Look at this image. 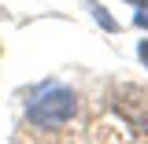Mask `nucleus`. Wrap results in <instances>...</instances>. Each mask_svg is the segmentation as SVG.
Returning a JSON list of instances; mask_svg holds the SVG:
<instances>
[{
    "instance_id": "4",
    "label": "nucleus",
    "mask_w": 148,
    "mask_h": 144,
    "mask_svg": "<svg viewBox=\"0 0 148 144\" xmlns=\"http://www.w3.org/2000/svg\"><path fill=\"white\" fill-rule=\"evenodd\" d=\"M137 59L145 63V70H148V41H141V44H137Z\"/></svg>"
},
{
    "instance_id": "6",
    "label": "nucleus",
    "mask_w": 148,
    "mask_h": 144,
    "mask_svg": "<svg viewBox=\"0 0 148 144\" xmlns=\"http://www.w3.org/2000/svg\"><path fill=\"white\" fill-rule=\"evenodd\" d=\"M126 4H133V8H148V0H126Z\"/></svg>"
},
{
    "instance_id": "3",
    "label": "nucleus",
    "mask_w": 148,
    "mask_h": 144,
    "mask_svg": "<svg viewBox=\"0 0 148 144\" xmlns=\"http://www.w3.org/2000/svg\"><path fill=\"white\" fill-rule=\"evenodd\" d=\"M89 8H92V15H96V22H100V26H104V30H111V33H115V30H119V22H115V18H111L108 11H104V8H100V4H96V0H89Z\"/></svg>"
},
{
    "instance_id": "2",
    "label": "nucleus",
    "mask_w": 148,
    "mask_h": 144,
    "mask_svg": "<svg viewBox=\"0 0 148 144\" xmlns=\"http://www.w3.org/2000/svg\"><path fill=\"white\" fill-rule=\"evenodd\" d=\"M115 111L133 129L148 133V89H141V85H119V92H115Z\"/></svg>"
},
{
    "instance_id": "1",
    "label": "nucleus",
    "mask_w": 148,
    "mask_h": 144,
    "mask_svg": "<svg viewBox=\"0 0 148 144\" xmlns=\"http://www.w3.org/2000/svg\"><path fill=\"white\" fill-rule=\"evenodd\" d=\"M74 111H78V96H74V89L59 85V81L41 85V89L30 92V100H26V118H30V126H37V129L67 126L74 118Z\"/></svg>"
},
{
    "instance_id": "5",
    "label": "nucleus",
    "mask_w": 148,
    "mask_h": 144,
    "mask_svg": "<svg viewBox=\"0 0 148 144\" xmlns=\"http://www.w3.org/2000/svg\"><path fill=\"white\" fill-rule=\"evenodd\" d=\"M133 22H137V26H145V30H148V11H141V15H133Z\"/></svg>"
}]
</instances>
